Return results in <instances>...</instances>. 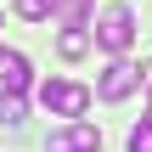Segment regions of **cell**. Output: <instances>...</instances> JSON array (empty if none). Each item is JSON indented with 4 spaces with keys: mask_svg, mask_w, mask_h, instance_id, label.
I'll list each match as a JSON object with an SVG mask.
<instances>
[{
    "mask_svg": "<svg viewBox=\"0 0 152 152\" xmlns=\"http://www.w3.org/2000/svg\"><path fill=\"white\" fill-rule=\"evenodd\" d=\"M96 45H102L107 56H124V51L135 45V17H130V6H107V11L96 17Z\"/></svg>",
    "mask_w": 152,
    "mask_h": 152,
    "instance_id": "cell-1",
    "label": "cell"
},
{
    "mask_svg": "<svg viewBox=\"0 0 152 152\" xmlns=\"http://www.w3.org/2000/svg\"><path fill=\"white\" fill-rule=\"evenodd\" d=\"M39 102H45V113H56V118H85L90 90L73 85V79H45V85H39Z\"/></svg>",
    "mask_w": 152,
    "mask_h": 152,
    "instance_id": "cell-2",
    "label": "cell"
},
{
    "mask_svg": "<svg viewBox=\"0 0 152 152\" xmlns=\"http://www.w3.org/2000/svg\"><path fill=\"white\" fill-rule=\"evenodd\" d=\"M45 152H102V130L85 124V118H68L62 130L45 135Z\"/></svg>",
    "mask_w": 152,
    "mask_h": 152,
    "instance_id": "cell-3",
    "label": "cell"
},
{
    "mask_svg": "<svg viewBox=\"0 0 152 152\" xmlns=\"http://www.w3.org/2000/svg\"><path fill=\"white\" fill-rule=\"evenodd\" d=\"M135 90H141V68H130V62H107L102 79H96V96H102V102H124V96H135Z\"/></svg>",
    "mask_w": 152,
    "mask_h": 152,
    "instance_id": "cell-4",
    "label": "cell"
},
{
    "mask_svg": "<svg viewBox=\"0 0 152 152\" xmlns=\"http://www.w3.org/2000/svg\"><path fill=\"white\" fill-rule=\"evenodd\" d=\"M0 79H6V90H28V56L23 51H0Z\"/></svg>",
    "mask_w": 152,
    "mask_h": 152,
    "instance_id": "cell-5",
    "label": "cell"
},
{
    "mask_svg": "<svg viewBox=\"0 0 152 152\" xmlns=\"http://www.w3.org/2000/svg\"><path fill=\"white\" fill-rule=\"evenodd\" d=\"M90 39H96V34H85V28H62V34H56V51H62L68 62H79V56L90 51Z\"/></svg>",
    "mask_w": 152,
    "mask_h": 152,
    "instance_id": "cell-6",
    "label": "cell"
},
{
    "mask_svg": "<svg viewBox=\"0 0 152 152\" xmlns=\"http://www.w3.org/2000/svg\"><path fill=\"white\" fill-rule=\"evenodd\" d=\"M90 6H96V0H56V23H62V28H85Z\"/></svg>",
    "mask_w": 152,
    "mask_h": 152,
    "instance_id": "cell-7",
    "label": "cell"
},
{
    "mask_svg": "<svg viewBox=\"0 0 152 152\" xmlns=\"http://www.w3.org/2000/svg\"><path fill=\"white\" fill-rule=\"evenodd\" d=\"M23 118H28L23 90H0V124H23Z\"/></svg>",
    "mask_w": 152,
    "mask_h": 152,
    "instance_id": "cell-8",
    "label": "cell"
},
{
    "mask_svg": "<svg viewBox=\"0 0 152 152\" xmlns=\"http://www.w3.org/2000/svg\"><path fill=\"white\" fill-rule=\"evenodd\" d=\"M11 6H17L23 23H45V17H56V0H11Z\"/></svg>",
    "mask_w": 152,
    "mask_h": 152,
    "instance_id": "cell-9",
    "label": "cell"
},
{
    "mask_svg": "<svg viewBox=\"0 0 152 152\" xmlns=\"http://www.w3.org/2000/svg\"><path fill=\"white\" fill-rule=\"evenodd\" d=\"M130 152H152V118L130 130Z\"/></svg>",
    "mask_w": 152,
    "mask_h": 152,
    "instance_id": "cell-10",
    "label": "cell"
},
{
    "mask_svg": "<svg viewBox=\"0 0 152 152\" xmlns=\"http://www.w3.org/2000/svg\"><path fill=\"white\" fill-rule=\"evenodd\" d=\"M141 85H147V90H152V62H141Z\"/></svg>",
    "mask_w": 152,
    "mask_h": 152,
    "instance_id": "cell-11",
    "label": "cell"
},
{
    "mask_svg": "<svg viewBox=\"0 0 152 152\" xmlns=\"http://www.w3.org/2000/svg\"><path fill=\"white\" fill-rule=\"evenodd\" d=\"M147 118H152V96H147Z\"/></svg>",
    "mask_w": 152,
    "mask_h": 152,
    "instance_id": "cell-12",
    "label": "cell"
}]
</instances>
